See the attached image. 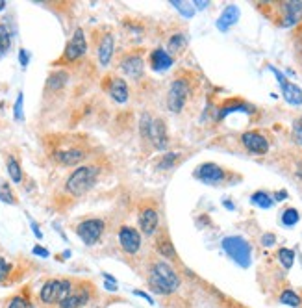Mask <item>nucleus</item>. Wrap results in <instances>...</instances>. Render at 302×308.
Returning <instances> with one entry per match:
<instances>
[{
  "instance_id": "423d86ee",
  "label": "nucleus",
  "mask_w": 302,
  "mask_h": 308,
  "mask_svg": "<svg viewBox=\"0 0 302 308\" xmlns=\"http://www.w3.org/2000/svg\"><path fill=\"white\" fill-rule=\"evenodd\" d=\"M269 71H273L274 76L278 78V84L282 86L284 98H286L289 104H293V106H300V104H302V89L298 88L297 84L288 82V80H286V76H284V74L280 73L276 67H273V65H269Z\"/></svg>"
},
{
  "instance_id": "1a4fd4ad",
  "label": "nucleus",
  "mask_w": 302,
  "mask_h": 308,
  "mask_svg": "<svg viewBox=\"0 0 302 308\" xmlns=\"http://www.w3.org/2000/svg\"><path fill=\"white\" fill-rule=\"evenodd\" d=\"M119 241H121V247L130 255H136L139 247H141V238H139V232L132 227H122L119 230Z\"/></svg>"
},
{
  "instance_id": "39448f33",
  "label": "nucleus",
  "mask_w": 302,
  "mask_h": 308,
  "mask_svg": "<svg viewBox=\"0 0 302 308\" xmlns=\"http://www.w3.org/2000/svg\"><path fill=\"white\" fill-rule=\"evenodd\" d=\"M104 232V221L100 219H85L76 227V234L85 245H95Z\"/></svg>"
},
{
  "instance_id": "393cba45",
  "label": "nucleus",
  "mask_w": 302,
  "mask_h": 308,
  "mask_svg": "<svg viewBox=\"0 0 302 308\" xmlns=\"http://www.w3.org/2000/svg\"><path fill=\"white\" fill-rule=\"evenodd\" d=\"M0 201L6 202V204H15V202H17L13 191H11L10 182L2 180V178H0Z\"/></svg>"
},
{
  "instance_id": "de8ad7c7",
  "label": "nucleus",
  "mask_w": 302,
  "mask_h": 308,
  "mask_svg": "<svg viewBox=\"0 0 302 308\" xmlns=\"http://www.w3.org/2000/svg\"><path fill=\"white\" fill-rule=\"evenodd\" d=\"M297 175H298V178L302 180V160L298 161V166H297Z\"/></svg>"
},
{
  "instance_id": "9d476101",
  "label": "nucleus",
  "mask_w": 302,
  "mask_h": 308,
  "mask_svg": "<svg viewBox=\"0 0 302 308\" xmlns=\"http://www.w3.org/2000/svg\"><path fill=\"white\" fill-rule=\"evenodd\" d=\"M241 141L252 154H267L269 151V141L258 132H245L241 136Z\"/></svg>"
},
{
  "instance_id": "8fccbe9b",
  "label": "nucleus",
  "mask_w": 302,
  "mask_h": 308,
  "mask_svg": "<svg viewBox=\"0 0 302 308\" xmlns=\"http://www.w3.org/2000/svg\"><path fill=\"white\" fill-rule=\"evenodd\" d=\"M4 8H6V0H0V11L4 10Z\"/></svg>"
},
{
  "instance_id": "bb28decb",
  "label": "nucleus",
  "mask_w": 302,
  "mask_h": 308,
  "mask_svg": "<svg viewBox=\"0 0 302 308\" xmlns=\"http://www.w3.org/2000/svg\"><path fill=\"white\" fill-rule=\"evenodd\" d=\"M250 201H252L256 206H260V208H265V210L273 206V199H271L265 191H256V193L250 197Z\"/></svg>"
},
{
  "instance_id": "a878e982",
  "label": "nucleus",
  "mask_w": 302,
  "mask_h": 308,
  "mask_svg": "<svg viewBox=\"0 0 302 308\" xmlns=\"http://www.w3.org/2000/svg\"><path fill=\"white\" fill-rule=\"evenodd\" d=\"M10 45H11L10 30H8L6 25H0V56H4V54L10 50Z\"/></svg>"
},
{
  "instance_id": "c85d7f7f",
  "label": "nucleus",
  "mask_w": 302,
  "mask_h": 308,
  "mask_svg": "<svg viewBox=\"0 0 302 308\" xmlns=\"http://www.w3.org/2000/svg\"><path fill=\"white\" fill-rule=\"evenodd\" d=\"M280 303L288 304V306H293L297 308L298 304H300V297H298L295 292H291V290H286L282 295H280Z\"/></svg>"
},
{
  "instance_id": "a18cd8bd",
  "label": "nucleus",
  "mask_w": 302,
  "mask_h": 308,
  "mask_svg": "<svg viewBox=\"0 0 302 308\" xmlns=\"http://www.w3.org/2000/svg\"><path fill=\"white\" fill-rule=\"evenodd\" d=\"M32 230H34V234L37 236V238H39V240H41V238H43V234H41V230H39V227L35 225L34 221H32Z\"/></svg>"
},
{
  "instance_id": "0eeeda50",
  "label": "nucleus",
  "mask_w": 302,
  "mask_h": 308,
  "mask_svg": "<svg viewBox=\"0 0 302 308\" xmlns=\"http://www.w3.org/2000/svg\"><path fill=\"white\" fill-rule=\"evenodd\" d=\"M187 84L184 80H175L169 89V97H167V106L172 113H180L182 108L185 104V98H187Z\"/></svg>"
},
{
  "instance_id": "f257e3e1",
  "label": "nucleus",
  "mask_w": 302,
  "mask_h": 308,
  "mask_svg": "<svg viewBox=\"0 0 302 308\" xmlns=\"http://www.w3.org/2000/svg\"><path fill=\"white\" fill-rule=\"evenodd\" d=\"M148 284H150L152 292L160 295H169L178 290L180 279L178 275L172 271V268L165 262H158L152 265L150 275H148Z\"/></svg>"
},
{
  "instance_id": "e433bc0d",
  "label": "nucleus",
  "mask_w": 302,
  "mask_h": 308,
  "mask_svg": "<svg viewBox=\"0 0 302 308\" xmlns=\"http://www.w3.org/2000/svg\"><path fill=\"white\" fill-rule=\"evenodd\" d=\"M15 119H17V121L23 119V93H19L17 102H15Z\"/></svg>"
},
{
  "instance_id": "6ab92c4d",
  "label": "nucleus",
  "mask_w": 302,
  "mask_h": 308,
  "mask_svg": "<svg viewBox=\"0 0 302 308\" xmlns=\"http://www.w3.org/2000/svg\"><path fill=\"white\" fill-rule=\"evenodd\" d=\"M83 156H85V152L80 151V149H73V151H58V152H54V160L59 161V163H63V166H74V163H78V161H82Z\"/></svg>"
},
{
  "instance_id": "2f4dec72",
  "label": "nucleus",
  "mask_w": 302,
  "mask_h": 308,
  "mask_svg": "<svg viewBox=\"0 0 302 308\" xmlns=\"http://www.w3.org/2000/svg\"><path fill=\"white\" fill-rule=\"evenodd\" d=\"M185 47V37L182 34H176L171 37V41H169V49L171 50H182Z\"/></svg>"
},
{
  "instance_id": "c03bdc74",
  "label": "nucleus",
  "mask_w": 302,
  "mask_h": 308,
  "mask_svg": "<svg viewBox=\"0 0 302 308\" xmlns=\"http://www.w3.org/2000/svg\"><path fill=\"white\" fill-rule=\"evenodd\" d=\"M193 4H195V8L197 10H204V8H208V4H210V2H200V0H197V2H193Z\"/></svg>"
},
{
  "instance_id": "cd10ccee",
  "label": "nucleus",
  "mask_w": 302,
  "mask_h": 308,
  "mask_svg": "<svg viewBox=\"0 0 302 308\" xmlns=\"http://www.w3.org/2000/svg\"><path fill=\"white\" fill-rule=\"evenodd\" d=\"M278 260L286 269H291L293 262H295V253L291 249H280L278 251Z\"/></svg>"
},
{
  "instance_id": "4c0bfd02",
  "label": "nucleus",
  "mask_w": 302,
  "mask_h": 308,
  "mask_svg": "<svg viewBox=\"0 0 302 308\" xmlns=\"http://www.w3.org/2000/svg\"><path fill=\"white\" fill-rule=\"evenodd\" d=\"M8 273H10V264L4 258H0V282L8 277Z\"/></svg>"
},
{
  "instance_id": "20e7f679",
  "label": "nucleus",
  "mask_w": 302,
  "mask_h": 308,
  "mask_svg": "<svg viewBox=\"0 0 302 308\" xmlns=\"http://www.w3.org/2000/svg\"><path fill=\"white\" fill-rule=\"evenodd\" d=\"M73 294L71 282L69 280H49L45 282V286L41 288V301L47 304L52 303H61L69 295Z\"/></svg>"
},
{
  "instance_id": "7ed1b4c3",
  "label": "nucleus",
  "mask_w": 302,
  "mask_h": 308,
  "mask_svg": "<svg viewBox=\"0 0 302 308\" xmlns=\"http://www.w3.org/2000/svg\"><path fill=\"white\" fill-rule=\"evenodd\" d=\"M223 249L228 253V256H232L234 262H238L241 268H249L250 265V245L239 238V236H228L223 240Z\"/></svg>"
},
{
  "instance_id": "c9c22d12",
  "label": "nucleus",
  "mask_w": 302,
  "mask_h": 308,
  "mask_svg": "<svg viewBox=\"0 0 302 308\" xmlns=\"http://www.w3.org/2000/svg\"><path fill=\"white\" fill-rule=\"evenodd\" d=\"M158 249H160V253L163 256H167V258H175V249H172L171 247V243H169V241H163V243L160 245V247H158Z\"/></svg>"
},
{
  "instance_id": "c756f323",
  "label": "nucleus",
  "mask_w": 302,
  "mask_h": 308,
  "mask_svg": "<svg viewBox=\"0 0 302 308\" xmlns=\"http://www.w3.org/2000/svg\"><path fill=\"white\" fill-rule=\"evenodd\" d=\"M298 219H300V215H298V212L295 210V208H288V210H284V214H282V223H284L286 227L297 225Z\"/></svg>"
},
{
  "instance_id": "a211bd4d",
  "label": "nucleus",
  "mask_w": 302,
  "mask_h": 308,
  "mask_svg": "<svg viewBox=\"0 0 302 308\" xmlns=\"http://www.w3.org/2000/svg\"><path fill=\"white\" fill-rule=\"evenodd\" d=\"M110 95L115 102L124 104L128 100V86L122 78H112L110 82Z\"/></svg>"
},
{
  "instance_id": "f704fd0d",
  "label": "nucleus",
  "mask_w": 302,
  "mask_h": 308,
  "mask_svg": "<svg viewBox=\"0 0 302 308\" xmlns=\"http://www.w3.org/2000/svg\"><path fill=\"white\" fill-rule=\"evenodd\" d=\"M8 308H34V306H32L25 297H13Z\"/></svg>"
},
{
  "instance_id": "ddd939ff",
  "label": "nucleus",
  "mask_w": 302,
  "mask_h": 308,
  "mask_svg": "<svg viewBox=\"0 0 302 308\" xmlns=\"http://www.w3.org/2000/svg\"><path fill=\"white\" fill-rule=\"evenodd\" d=\"M282 10H284V23L282 26H293L297 25L298 20H300L302 17V2H298V0H293V2H284L282 4Z\"/></svg>"
},
{
  "instance_id": "7c9ffc66",
  "label": "nucleus",
  "mask_w": 302,
  "mask_h": 308,
  "mask_svg": "<svg viewBox=\"0 0 302 308\" xmlns=\"http://www.w3.org/2000/svg\"><path fill=\"white\" fill-rule=\"evenodd\" d=\"M171 4L175 6L176 10L180 11L182 15H184L185 19H189V17H193V13H195V8H193V6L185 4V2H180V0H172Z\"/></svg>"
},
{
  "instance_id": "37998d69",
  "label": "nucleus",
  "mask_w": 302,
  "mask_h": 308,
  "mask_svg": "<svg viewBox=\"0 0 302 308\" xmlns=\"http://www.w3.org/2000/svg\"><path fill=\"white\" fill-rule=\"evenodd\" d=\"M136 295H139V297H143V299H146V301H148V303H154V301H152V297L150 295H146L145 292H141V290H136Z\"/></svg>"
},
{
  "instance_id": "5701e85b",
  "label": "nucleus",
  "mask_w": 302,
  "mask_h": 308,
  "mask_svg": "<svg viewBox=\"0 0 302 308\" xmlns=\"http://www.w3.org/2000/svg\"><path fill=\"white\" fill-rule=\"evenodd\" d=\"M67 73L65 71H58V73H54V74H50L49 76V82H47V88L49 89H61L67 84Z\"/></svg>"
},
{
  "instance_id": "49530a36",
  "label": "nucleus",
  "mask_w": 302,
  "mask_h": 308,
  "mask_svg": "<svg viewBox=\"0 0 302 308\" xmlns=\"http://www.w3.org/2000/svg\"><path fill=\"white\" fill-rule=\"evenodd\" d=\"M286 197H288V193H286V191H278V193H276V201H284Z\"/></svg>"
},
{
  "instance_id": "9b49d317",
  "label": "nucleus",
  "mask_w": 302,
  "mask_h": 308,
  "mask_svg": "<svg viewBox=\"0 0 302 308\" xmlns=\"http://www.w3.org/2000/svg\"><path fill=\"white\" fill-rule=\"evenodd\" d=\"M148 139L154 143V147L158 151H165L167 147V130H165V122L161 119H152L150 130H148Z\"/></svg>"
},
{
  "instance_id": "2eb2a0df",
  "label": "nucleus",
  "mask_w": 302,
  "mask_h": 308,
  "mask_svg": "<svg viewBox=\"0 0 302 308\" xmlns=\"http://www.w3.org/2000/svg\"><path fill=\"white\" fill-rule=\"evenodd\" d=\"M121 69L132 78H139L143 74V58L137 54H130L121 61Z\"/></svg>"
},
{
  "instance_id": "f8f14e48",
  "label": "nucleus",
  "mask_w": 302,
  "mask_h": 308,
  "mask_svg": "<svg viewBox=\"0 0 302 308\" xmlns=\"http://www.w3.org/2000/svg\"><path fill=\"white\" fill-rule=\"evenodd\" d=\"M197 176L204 184H217V182H221L224 178V171L215 163H202L197 169Z\"/></svg>"
},
{
  "instance_id": "412c9836",
  "label": "nucleus",
  "mask_w": 302,
  "mask_h": 308,
  "mask_svg": "<svg viewBox=\"0 0 302 308\" xmlns=\"http://www.w3.org/2000/svg\"><path fill=\"white\" fill-rule=\"evenodd\" d=\"M88 299H89V294H88V290H80V292H74V294L69 295L65 301H61L59 303V308H78L82 306V304L88 303Z\"/></svg>"
},
{
  "instance_id": "6e6552de",
  "label": "nucleus",
  "mask_w": 302,
  "mask_h": 308,
  "mask_svg": "<svg viewBox=\"0 0 302 308\" xmlns=\"http://www.w3.org/2000/svg\"><path fill=\"white\" fill-rule=\"evenodd\" d=\"M88 50V43H85V35H83V30L78 28L74 32L73 39L69 41L67 47H65L63 59L67 61H76L78 58H82L83 54Z\"/></svg>"
},
{
  "instance_id": "72a5a7b5",
  "label": "nucleus",
  "mask_w": 302,
  "mask_h": 308,
  "mask_svg": "<svg viewBox=\"0 0 302 308\" xmlns=\"http://www.w3.org/2000/svg\"><path fill=\"white\" fill-rule=\"evenodd\" d=\"M293 139L298 145H302V117L298 121H295V125H293Z\"/></svg>"
},
{
  "instance_id": "58836bf2",
  "label": "nucleus",
  "mask_w": 302,
  "mask_h": 308,
  "mask_svg": "<svg viewBox=\"0 0 302 308\" xmlns=\"http://www.w3.org/2000/svg\"><path fill=\"white\" fill-rule=\"evenodd\" d=\"M176 158H178V154H167V156L163 158V160H161L160 167H161V169H167V167L171 166V163H172V161L176 160Z\"/></svg>"
},
{
  "instance_id": "4468645a",
  "label": "nucleus",
  "mask_w": 302,
  "mask_h": 308,
  "mask_svg": "<svg viewBox=\"0 0 302 308\" xmlns=\"http://www.w3.org/2000/svg\"><path fill=\"white\" fill-rule=\"evenodd\" d=\"M158 223H160V217H158V212L154 208H146L139 215V227H141L143 234L146 236H152L156 232Z\"/></svg>"
},
{
  "instance_id": "09e8293b",
  "label": "nucleus",
  "mask_w": 302,
  "mask_h": 308,
  "mask_svg": "<svg viewBox=\"0 0 302 308\" xmlns=\"http://www.w3.org/2000/svg\"><path fill=\"white\" fill-rule=\"evenodd\" d=\"M224 206H226V208H230V210H234V204H232L230 201H224Z\"/></svg>"
},
{
  "instance_id": "b1692460",
  "label": "nucleus",
  "mask_w": 302,
  "mask_h": 308,
  "mask_svg": "<svg viewBox=\"0 0 302 308\" xmlns=\"http://www.w3.org/2000/svg\"><path fill=\"white\" fill-rule=\"evenodd\" d=\"M8 173H10V178L15 184H20V182H23V171H20L19 161L15 160L13 156L8 158Z\"/></svg>"
},
{
  "instance_id": "ea45409f",
  "label": "nucleus",
  "mask_w": 302,
  "mask_h": 308,
  "mask_svg": "<svg viewBox=\"0 0 302 308\" xmlns=\"http://www.w3.org/2000/svg\"><path fill=\"white\" fill-rule=\"evenodd\" d=\"M274 241H276V236L271 234V232L262 236V243L265 245V247H271V245H274Z\"/></svg>"
},
{
  "instance_id": "79ce46f5",
  "label": "nucleus",
  "mask_w": 302,
  "mask_h": 308,
  "mask_svg": "<svg viewBox=\"0 0 302 308\" xmlns=\"http://www.w3.org/2000/svg\"><path fill=\"white\" fill-rule=\"evenodd\" d=\"M34 255H39V256H43V258H47V256H49V251L45 249V247L35 245V247H34Z\"/></svg>"
},
{
  "instance_id": "dca6fc26",
  "label": "nucleus",
  "mask_w": 302,
  "mask_h": 308,
  "mask_svg": "<svg viewBox=\"0 0 302 308\" xmlns=\"http://www.w3.org/2000/svg\"><path fill=\"white\" fill-rule=\"evenodd\" d=\"M239 19V8L238 6H226L224 11L221 13V17L217 19V28L221 32H226L230 26H234Z\"/></svg>"
},
{
  "instance_id": "aec40b11",
  "label": "nucleus",
  "mask_w": 302,
  "mask_h": 308,
  "mask_svg": "<svg viewBox=\"0 0 302 308\" xmlns=\"http://www.w3.org/2000/svg\"><path fill=\"white\" fill-rule=\"evenodd\" d=\"M150 64L154 71H165L172 65V58L163 49H156L150 54Z\"/></svg>"
},
{
  "instance_id": "473e14b6",
  "label": "nucleus",
  "mask_w": 302,
  "mask_h": 308,
  "mask_svg": "<svg viewBox=\"0 0 302 308\" xmlns=\"http://www.w3.org/2000/svg\"><path fill=\"white\" fill-rule=\"evenodd\" d=\"M150 125H152V117L148 113H143L141 122H139V130H141V136L146 137L148 136V130H150Z\"/></svg>"
},
{
  "instance_id": "4be33fe9",
  "label": "nucleus",
  "mask_w": 302,
  "mask_h": 308,
  "mask_svg": "<svg viewBox=\"0 0 302 308\" xmlns=\"http://www.w3.org/2000/svg\"><path fill=\"white\" fill-rule=\"evenodd\" d=\"M232 112H245V113H252L254 112V108L252 106H249V104H243V102H232V104H228V106H224L223 110H221V113H219V119H224L228 113H232Z\"/></svg>"
},
{
  "instance_id": "a19ab883",
  "label": "nucleus",
  "mask_w": 302,
  "mask_h": 308,
  "mask_svg": "<svg viewBox=\"0 0 302 308\" xmlns=\"http://www.w3.org/2000/svg\"><path fill=\"white\" fill-rule=\"evenodd\" d=\"M28 59H30V54L26 52L25 49H20L19 50V61H20V65H23V67H26V65H28Z\"/></svg>"
},
{
  "instance_id": "f03ea898",
  "label": "nucleus",
  "mask_w": 302,
  "mask_h": 308,
  "mask_svg": "<svg viewBox=\"0 0 302 308\" xmlns=\"http://www.w3.org/2000/svg\"><path fill=\"white\" fill-rule=\"evenodd\" d=\"M98 176V167L97 166H83L78 167L73 175L67 178V184H65V190L74 197H80L83 193H88L95 182H97Z\"/></svg>"
},
{
  "instance_id": "f3484780",
  "label": "nucleus",
  "mask_w": 302,
  "mask_h": 308,
  "mask_svg": "<svg viewBox=\"0 0 302 308\" xmlns=\"http://www.w3.org/2000/svg\"><path fill=\"white\" fill-rule=\"evenodd\" d=\"M113 45H115V39H113L112 34L104 35L102 41H100V45H98V61H100L102 67H106V65L110 64V59H112Z\"/></svg>"
}]
</instances>
